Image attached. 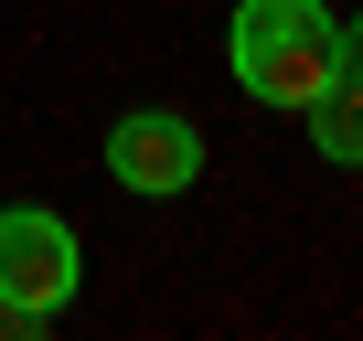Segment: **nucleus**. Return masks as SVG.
<instances>
[{"instance_id": "nucleus-2", "label": "nucleus", "mask_w": 363, "mask_h": 341, "mask_svg": "<svg viewBox=\"0 0 363 341\" xmlns=\"http://www.w3.org/2000/svg\"><path fill=\"white\" fill-rule=\"evenodd\" d=\"M75 235H65V214H43V203H11L0 214V330H43L65 299H75Z\"/></svg>"}, {"instance_id": "nucleus-5", "label": "nucleus", "mask_w": 363, "mask_h": 341, "mask_svg": "<svg viewBox=\"0 0 363 341\" xmlns=\"http://www.w3.org/2000/svg\"><path fill=\"white\" fill-rule=\"evenodd\" d=\"M342 75H363V22H342Z\"/></svg>"}, {"instance_id": "nucleus-3", "label": "nucleus", "mask_w": 363, "mask_h": 341, "mask_svg": "<svg viewBox=\"0 0 363 341\" xmlns=\"http://www.w3.org/2000/svg\"><path fill=\"white\" fill-rule=\"evenodd\" d=\"M107 170H118L128 192H193V182H203V128H193V117H160V107H139V117H118Z\"/></svg>"}, {"instance_id": "nucleus-1", "label": "nucleus", "mask_w": 363, "mask_h": 341, "mask_svg": "<svg viewBox=\"0 0 363 341\" xmlns=\"http://www.w3.org/2000/svg\"><path fill=\"white\" fill-rule=\"evenodd\" d=\"M235 86L257 107H310L331 75H342V22L320 11V0H235Z\"/></svg>"}, {"instance_id": "nucleus-4", "label": "nucleus", "mask_w": 363, "mask_h": 341, "mask_svg": "<svg viewBox=\"0 0 363 341\" xmlns=\"http://www.w3.org/2000/svg\"><path fill=\"white\" fill-rule=\"evenodd\" d=\"M299 117H310V139H320V160H342V170L363 160V75H331V86H320V96H310Z\"/></svg>"}]
</instances>
